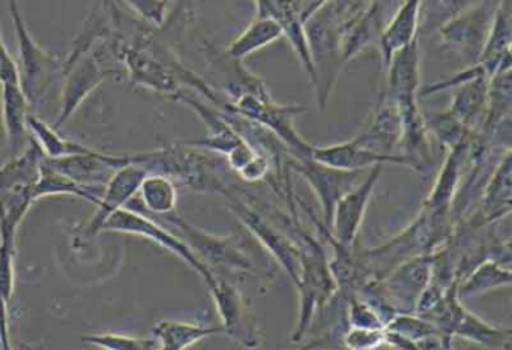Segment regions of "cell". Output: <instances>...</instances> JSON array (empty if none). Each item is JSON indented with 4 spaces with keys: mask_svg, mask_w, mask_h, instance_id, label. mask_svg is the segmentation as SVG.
<instances>
[{
    "mask_svg": "<svg viewBox=\"0 0 512 350\" xmlns=\"http://www.w3.org/2000/svg\"><path fill=\"white\" fill-rule=\"evenodd\" d=\"M113 73L115 70L104 67L95 50L68 58L62 68L61 106L53 127L56 130L64 127L86 98Z\"/></svg>",
    "mask_w": 512,
    "mask_h": 350,
    "instance_id": "obj_11",
    "label": "cell"
},
{
    "mask_svg": "<svg viewBox=\"0 0 512 350\" xmlns=\"http://www.w3.org/2000/svg\"><path fill=\"white\" fill-rule=\"evenodd\" d=\"M28 128L32 139L40 146L44 157L49 158V160L88 154L92 151L89 146L76 142V140L67 139V137L59 134V131L52 124H47L37 113H29Z\"/></svg>",
    "mask_w": 512,
    "mask_h": 350,
    "instance_id": "obj_34",
    "label": "cell"
},
{
    "mask_svg": "<svg viewBox=\"0 0 512 350\" xmlns=\"http://www.w3.org/2000/svg\"><path fill=\"white\" fill-rule=\"evenodd\" d=\"M2 43H4V41H2V35H0V46H2Z\"/></svg>",
    "mask_w": 512,
    "mask_h": 350,
    "instance_id": "obj_44",
    "label": "cell"
},
{
    "mask_svg": "<svg viewBox=\"0 0 512 350\" xmlns=\"http://www.w3.org/2000/svg\"><path fill=\"white\" fill-rule=\"evenodd\" d=\"M454 91L448 112L470 133H476L484 121L487 110L488 77H476L457 86Z\"/></svg>",
    "mask_w": 512,
    "mask_h": 350,
    "instance_id": "obj_27",
    "label": "cell"
},
{
    "mask_svg": "<svg viewBox=\"0 0 512 350\" xmlns=\"http://www.w3.org/2000/svg\"><path fill=\"white\" fill-rule=\"evenodd\" d=\"M433 277V253L410 257L385 277L377 278L380 293L395 313H415L419 296Z\"/></svg>",
    "mask_w": 512,
    "mask_h": 350,
    "instance_id": "obj_13",
    "label": "cell"
},
{
    "mask_svg": "<svg viewBox=\"0 0 512 350\" xmlns=\"http://www.w3.org/2000/svg\"><path fill=\"white\" fill-rule=\"evenodd\" d=\"M101 232L125 233V235L149 239L154 244L160 245V247L166 248L167 251L175 254L182 262L187 263L196 274L203 278L206 286L214 281L215 275L188 247L187 242L176 233L170 232L163 224L155 221L148 212L142 211V209L131 208V206L118 209L107 218L106 223L101 227Z\"/></svg>",
    "mask_w": 512,
    "mask_h": 350,
    "instance_id": "obj_9",
    "label": "cell"
},
{
    "mask_svg": "<svg viewBox=\"0 0 512 350\" xmlns=\"http://www.w3.org/2000/svg\"><path fill=\"white\" fill-rule=\"evenodd\" d=\"M11 19L16 29L17 44H19V70L22 89L28 98L32 112L46 103L53 89L62 83V68L64 62L59 61L55 55L47 52L44 47L35 41L29 32L28 25L23 19L17 0H8Z\"/></svg>",
    "mask_w": 512,
    "mask_h": 350,
    "instance_id": "obj_4",
    "label": "cell"
},
{
    "mask_svg": "<svg viewBox=\"0 0 512 350\" xmlns=\"http://www.w3.org/2000/svg\"><path fill=\"white\" fill-rule=\"evenodd\" d=\"M208 289L214 299L223 334L239 346L259 347L262 343L260 328L244 293L235 284L218 275H215Z\"/></svg>",
    "mask_w": 512,
    "mask_h": 350,
    "instance_id": "obj_12",
    "label": "cell"
},
{
    "mask_svg": "<svg viewBox=\"0 0 512 350\" xmlns=\"http://www.w3.org/2000/svg\"><path fill=\"white\" fill-rule=\"evenodd\" d=\"M382 172L383 166L380 164L371 167L352 190L340 197L334 212H332L331 226H329L335 241L346 245V247H355L359 230L364 223L365 212L370 205L371 197H373Z\"/></svg>",
    "mask_w": 512,
    "mask_h": 350,
    "instance_id": "obj_15",
    "label": "cell"
},
{
    "mask_svg": "<svg viewBox=\"0 0 512 350\" xmlns=\"http://www.w3.org/2000/svg\"><path fill=\"white\" fill-rule=\"evenodd\" d=\"M5 83L22 85L19 64L14 61L13 55L8 52L7 46L2 43V46H0V85H5Z\"/></svg>",
    "mask_w": 512,
    "mask_h": 350,
    "instance_id": "obj_42",
    "label": "cell"
},
{
    "mask_svg": "<svg viewBox=\"0 0 512 350\" xmlns=\"http://www.w3.org/2000/svg\"><path fill=\"white\" fill-rule=\"evenodd\" d=\"M385 11V0H373L364 13L347 26L341 37L344 64L364 52L374 41H379L386 25Z\"/></svg>",
    "mask_w": 512,
    "mask_h": 350,
    "instance_id": "obj_26",
    "label": "cell"
},
{
    "mask_svg": "<svg viewBox=\"0 0 512 350\" xmlns=\"http://www.w3.org/2000/svg\"><path fill=\"white\" fill-rule=\"evenodd\" d=\"M343 346L347 349L364 350L376 349L385 344V328H358L346 326L341 335Z\"/></svg>",
    "mask_w": 512,
    "mask_h": 350,
    "instance_id": "obj_40",
    "label": "cell"
},
{
    "mask_svg": "<svg viewBox=\"0 0 512 350\" xmlns=\"http://www.w3.org/2000/svg\"><path fill=\"white\" fill-rule=\"evenodd\" d=\"M352 140L377 154H398L401 140L400 112L397 104L385 92L380 95L379 103L374 107L367 124Z\"/></svg>",
    "mask_w": 512,
    "mask_h": 350,
    "instance_id": "obj_18",
    "label": "cell"
},
{
    "mask_svg": "<svg viewBox=\"0 0 512 350\" xmlns=\"http://www.w3.org/2000/svg\"><path fill=\"white\" fill-rule=\"evenodd\" d=\"M347 326H358V328H385V322L376 310L359 296L352 295L346 301L344 310Z\"/></svg>",
    "mask_w": 512,
    "mask_h": 350,
    "instance_id": "obj_39",
    "label": "cell"
},
{
    "mask_svg": "<svg viewBox=\"0 0 512 350\" xmlns=\"http://www.w3.org/2000/svg\"><path fill=\"white\" fill-rule=\"evenodd\" d=\"M281 38H284V32L277 20L271 19V17L256 16L248 28L239 37H236L224 49V52L235 61L244 62L248 56L277 43Z\"/></svg>",
    "mask_w": 512,
    "mask_h": 350,
    "instance_id": "obj_31",
    "label": "cell"
},
{
    "mask_svg": "<svg viewBox=\"0 0 512 350\" xmlns=\"http://www.w3.org/2000/svg\"><path fill=\"white\" fill-rule=\"evenodd\" d=\"M419 20L421 0H403L379 37L383 67L386 68L395 52L418 40Z\"/></svg>",
    "mask_w": 512,
    "mask_h": 350,
    "instance_id": "obj_24",
    "label": "cell"
},
{
    "mask_svg": "<svg viewBox=\"0 0 512 350\" xmlns=\"http://www.w3.org/2000/svg\"><path fill=\"white\" fill-rule=\"evenodd\" d=\"M424 116L428 131L431 136L436 137L445 152L470 142L475 134L470 133L461 122H458L448 109L443 112L424 113Z\"/></svg>",
    "mask_w": 512,
    "mask_h": 350,
    "instance_id": "obj_36",
    "label": "cell"
},
{
    "mask_svg": "<svg viewBox=\"0 0 512 350\" xmlns=\"http://www.w3.org/2000/svg\"><path fill=\"white\" fill-rule=\"evenodd\" d=\"M217 334H223L221 325L212 326L166 319L154 326L151 337L157 343L158 349L182 350Z\"/></svg>",
    "mask_w": 512,
    "mask_h": 350,
    "instance_id": "obj_29",
    "label": "cell"
},
{
    "mask_svg": "<svg viewBox=\"0 0 512 350\" xmlns=\"http://www.w3.org/2000/svg\"><path fill=\"white\" fill-rule=\"evenodd\" d=\"M125 4L149 25L161 28L166 23L170 0H124Z\"/></svg>",
    "mask_w": 512,
    "mask_h": 350,
    "instance_id": "obj_41",
    "label": "cell"
},
{
    "mask_svg": "<svg viewBox=\"0 0 512 350\" xmlns=\"http://www.w3.org/2000/svg\"><path fill=\"white\" fill-rule=\"evenodd\" d=\"M50 164L74 181L89 187H104L119 167L128 163L127 155H110L92 149L88 154L49 160Z\"/></svg>",
    "mask_w": 512,
    "mask_h": 350,
    "instance_id": "obj_20",
    "label": "cell"
},
{
    "mask_svg": "<svg viewBox=\"0 0 512 350\" xmlns=\"http://www.w3.org/2000/svg\"><path fill=\"white\" fill-rule=\"evenodd\" d=\"M227 208L233 215L247 227L248 232L257 239L260 245L274 257L275 262L289 275L295 287L299 283L301 274V260L299 250L293 239L265 214L257 205L253 196H245L241 188L232 187L223 194Z\"/></svg>",
    "mask_w": 512,
    "mask_h": 350,
    "instance_id": "obj_5",
    "label": "cell"
},
{
    "mask_svg": "<svg viewBox=\"0 0 512 350\" xmlns=\"http://www.w3.org/2000/svg\"><path fill=\"white\" fill-rule=\"evenodd\" d=\"M511 283V265L485 259L458 281L457 292L460 299L473 298L491 290L508 289Z\"/></svg>",
    "mask_w": 512,
    "mask_h": 350,
    "instance_id": "obj_30",
    "label": "cell"
},
{
    "mask_svg": "<svg viewBox=\"0 0 512 350\" xmlns=\"http://www.w3.org/2000/svg\"><path fill=\"white\" fill-rule=\"evenodd\" d=\"M104 187H89V185L79 184L70 176L64 175V173L55 169L44 157L43 164H41L40 179L35 185V200H41L49 196H74L88 200V202L97 206L101 196H103Z\"/></svg>",
    "mask_w": 512,
    "mask_h": 350,
    "instance_id": "obj_32",
    "label": "cell"
},
{
    "mask_svg": "<svg viewBox=\"0 0 512 350\" xmlns=\"http://www.w3.org/2000/svg\"><path fill=\"white\" fill-rule=\"evenodd\" d=\"M83 343L89 346L103 347L110 350H151L158 349L152 337H134V335L118 334V332H98L83 335Z\"/></svg>",
    "mask_w": 512,
    "mask_h": 350,
    "instance_id": "obj_37",
    "label": "cell"
},
{
    "mask_svg": "<svg viewBox=\"0 0 512 350\" xmlns=\"http://www.w3.org/2000/svg\"><path fill=\"white\" fill-rule=\"evenodd\" d=\"M289 167L296 175L304 178L316 194L320 205H322L323 218H325L323 224L328 229L331 226L332 212H334L340 197L352 190L368 172V170L349 172V170L335 169V167L326 166L311 157H290Z\"/></svg>",
    "mask_w": 512,
    "mask_h": 350,
    "instance_id": "obj_14",
    "label": "cell"
},
{
    "mask_svg": "<svg viewBox=\"0 0 512 350\" xmlns=\"http://www.w3.org/2000/svg\"><path fill=\"white\" fill-rule=\"evenodd\" d=\"M470 143L472 140L446 151L445 161L440 167L439 175L422 209L431 212H451L452 203L460 190L461 181L466 172Z\"/></svg>",
    "mask_w": 512,
    "mask_h": 350,
    "instance_id": "obj_21",
    "label": "cell"
},
{
    "mask_svg": "<svg viewBox=\"0 0 512 350\" xmlns=\"http://www.w3.org/2000/svg\"><path fill=\"white\" fill-rule=\"evenodd\" d=\"M511 196L512 154L511 151H506L491 170L476 202L478 206L475 211L458 224L466 227H485L506 220L511 215Z\"/></svg>",
    "mask_w": 512,
    "mask_h": 350,
    "instance_id": "obj_16",
    "label": "cell"
},
{
    "mask_svg": "<svg viewBox=\"0 0 512 350\" xmlns=\"http://www.w3.org/2000/svg\"><path fill=\"white\" fill-rule=\"evenodd\" d=\"M311 158L326 164L335 169L349 170V172H358V170H368L374 166H385V164H397V166L409 167V161L403 155H382L377 152L368 151L362 148L352 139L347 142L335 143L328 146H313L311 149Z\"/></svg>",
    "mask_w": 512,
    "mask_h": 350,
    "instance_id": "obj_19",
    "label": "cell"
},
{
    "mask_svg": "<svg viewBox=\"0 0 512 350\" xmlns=\"http://www.w3.org/2000/svg\"><path fill=\"white\" fill-rule=\"evenodd\" d=\"M43 160L44 154L40 146L31 139L25 151L13 155L10 161L0 166V194L26 190V188L35 190V185L40 179Z\"/></svg>",
    "mask_w": 512,
    "mask_h": 350,
    "instance_id": "obj_28",
    "label": "cell"
},
{
    "mask_svg": "<svg viewBox=\"0 0 512 350\" xmlns=\"http://www.w3.org/2000/svg\"><path fill=\"white\" fill-rule=\"evenodd\" d=\"M478 0H421L419 34H437L440 28Z\"/></svg>",
    "mask_w": 512,
    "mask_h": 350,
    "instance_id": "obj_35",
    "label": "cell"
},
{
    "mask_svg": "<svg viewBox=\"0 0 512 350\" xmlns=\"http://www.w3.org/2000/svg\"><path fill=\"white\" fill-rule=\"evenodd\" d=\"M133 202L136 203L137 209H142L148 214L166 217V215L176 212L178 185L167 176L148 173Z\"/></svg>",
    "mask_w": 512,
    "mask_h": 350,
    "instance_id": "obj_33",
    "label": "cell"
},
{
    "mask_svg": "<svg viewBox=\"0 0 512 350\" xmlns=\"http://www.w3.org/2000/svg\"><path fill=\"white\" fill-rule=\"evenodd\" d=\"M176 230L209 271L227 275H260L259 266L248 253L244 239L238 235H215L179 217L176 212L160 217Z\"/></svg>",
    "mask_w": 512,
    "mask_h": 350,
    "instance_id": "obj_3",
    "label": "cell"
},
{
    "mask_svg": "<svg viewBox=\"0 0 512 350\" xmlns=\"http://www.w3.org/2000/svg\"><path fill=\"white\" fill-rule=\"evenodd\" d=\"M272 218L293 239L299 250L301 274L296 286L299 293V317L290 341L301 343L310 334L317 314L334 298L337 283L332 275L325 248L305 232L296 212L284 215V212L275 211Z\"/></svg>",
    "mask_w": 512,
    "mask_h": 350,
    "instance_id": "obj_1",
    "label": "cell"
},
{
    "mask_svg": "<svg viewBox=\"0 0 512 350\" xmlns=\"http://www.w3.org/2000/svg\"><path fill=\"white\" fill-rule=\"evenodd\" d=\"M386 68H388V77H386L385 94L392 101L419 97L421 52H419L418 40L395 52Z\"/></svg>",
    "mask_w": 512,
    "mask_h": 350,
    "instance_id": "obj_22",
    "label": "cell"
},
{
    "mask_svg": "<svg viewBox=\"0 0 512 350\" xmlns=\"http://www.w3.org/2000/svg\"><path fill=\"white\" fill-rule=\"evenodd\" d=\"M146 175H148V172L142 166L130 163V161L125 166L116 169L112 178L104 187L103 196H101L100 202L97 203V211L92 215L89 223L86 224V235H98L101 232V227L113 212L121 208H127L128 203L136 199L137 194H139L140 185H142Z\"/></svg>",
    "mask_w": 512,
    "mask_h": 350,
    "instance_id": "obj_17",
    "label": "cell"
},
{
    "mask_svg": "<svg viewBox=\"0 0 512 350\" xmlns=\"http://www.w3.org/2000/svg\"><path fill=\"white\" fill-rule=\"evenodd\" d=\"M457 286L458 283L452 284L440 304L425 317L436 326L446 346L451 347L454 338H461L488 349H509L512 344L511 329L491 325L467 310L463 299L458 296Z\"/></svg>",
    "mask_w": 512,
    "mask_h": 350,
    "instance_id": "obj_7",
    "label": "cell"
},
{
    "mask_svg": "<svg viewBox=\"0 0 512 350\" xmlns=\"http://www.w3.org/2000/svg\"><path fill=\"white\" fill-rule=\"evenodd\" d=\"M0 97H2V122L7 134L8 148L13 157L25 151L31 143L28 116L32 110L22 85H11V83L0 85Z\"/></svg>",
    "mask_w": 512,
    "mask_h": 350,
    "instance_id": "obj_23",
    "label": "cell"
},
{
    "mask_svg": "<svg viewBox=\"0 0 512 350\" xmlns=\"http://www.w3.org/2000/svg\"><path fill=\"white\" fill-rule=\"evenodd\" d=\"M344 28L328 8L322 7L305 23L308 50L313 62L317 106L325 110L344 65L341 37Z\"/></svg>",
    "mask_w": 512,
    "mask_h": 350,
    "instance_id": "obj_6",
    "label": "cell"
},
{
    "mask_svg": "<svg viewBox=\"0 0 512 350\" xmlns=\"http://www.w3.org/2000/svg\"><path fill=\"white\" fill-rule=\"evenodd\" d=\"M233 112L251 119L271 131L289 149L292 157H311L313 145L307 142L295 127V118L305 113V107L287 106L272 98L271 94H242L229 104Z\"/></svg>",
    "mask_w": 512,
    "mask_h": 350,
    "instance_id": "obj_8",
    "label": "cell"
},
{
    "mask_svg": "<svg viewBox=\"0 0 512 350\" xmlns=\"http://www.w3.org/2000/svg\"><path fill=\"white\" fill-rule=\"evenodd\" d=\"M511 46V0H500L499 7L494 14L490 34H488L487 44H485L484 52L479 59V62L484 65L488 77L493 76L497 71L511 68Z\"/></svg>",
    "mask_w": 512,
    "mask_h": 350,
    "instance_id": "obj_25",
    "label": "cell"
},
{
    "mask_svg": "<svg viewBox=\"0 0 512 350\" xmlns=\"http://www.w3.org/2000/svg\"><path fill=\"white\" fill-rule=\"evenodd\" d=\"M127 160L139 164L148 173L167 176L176 185L190 188L196 193L223 196L233 185L224 157L188 143L130 154Z\"/></svg>",
    "mask_w": 512,
    "mask_h": 350,
    "instance_id": "obj_2",
    "label": "cell"
},
{
    "mask_svg": "<svg viewBox=\"0 0 512 350\" xmlns=\"http://www.w3.org/2000/svg\"><path fill=\"white\" fill-rule=\"evenodd\" d=\"M329 0H299L302 22L307 23L313 14H316Z\"/></svg>",
    "mask_w": 512,
    "mask_h": 350,
    "instance_id": "obj_43",
    "label": "cell"
},
{
    "mask_svg": "<svg viewBox=\"0 0 512 350\" xmlns=\"http://www.w3.org/2000/svg\"><path fill=\"white\" fill-rule=\"evenodd\" d=\"M500 0H478L437 31L440 43L464 62L478 64Z\"/></svg>",
    "mask_w": 512,
    "mask_h": 350,
    "instance_id": "obj_10",
    "label": "cell"
},
{
    "mask_svg": "<svg viewBox=\"0 0 512 350\" xmlns=\"http://www.w3.org/2000/svg\"><path fill=\"white\" fill-rule=\"evenodd\" d=\"M16 289V238L0 236V296L10 302Z\"/></svg>",
    "mask_w": 512,
    "mask_h": 350,
    "instance_id": "obj_38",
    "label": "cell"
}]
</instances>
